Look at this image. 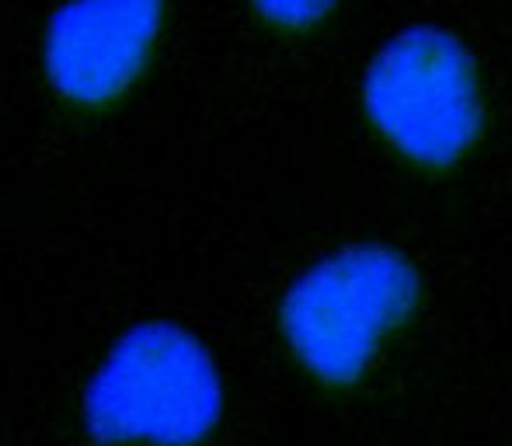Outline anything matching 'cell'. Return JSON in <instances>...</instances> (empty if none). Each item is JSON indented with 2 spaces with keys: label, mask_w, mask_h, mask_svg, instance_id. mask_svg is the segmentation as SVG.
<instances>
[{
  "label": "cell",
  "mask_w": 512,
  "mask_h": 446,
  "mask_svg": "<svg viewBox=\"0 0 512 446\" xmlns=\"http://www.w3.org/2000/svg\"><path fill=\"white\" fill-rule=\"evenodd\" d=\"M164 0H67L46 32L49 84L98 109L136 81L161 32Z\"/></svg>",
  "instance_id": "obj_4"
},
{
  "label": "cell",
  "mask_w": 512,
  "mask_h": 446,
  "mask_svg": "<svg viewBox=\"0 0 512 446\" xmlns=\"http://www.w3.org/2000/svg\"><path fill=\"white\" fill-rule=\"evenodd\" d=\"M366 115L411 164L446 171L485 133L474 56L439 28H411L391 39L366 70Z\"/></svg>",
  "instance_id": "obj_3"
},
{
  "label": "cell",
  "mask_w": 512,
  "mask_h": 446,
  "mask_svg": "<svg viewBox=\"0 0 512 446\" xmlns=\"http://www.w3.org/2000/svg\"><path fill=\"white\" fill-rule=\"evenodd\" d=\"M258 18L269 21L283 32H307L317 21H324L335 7V0H251Z\"/></svg>",
  "instance_id": "obj_5"
},
{
  "label": "cell",
  "mask_w": 512,
  "mask_h": 446,
  "mask_svg": "<svg viewBox=\"0 0 512 446\" xmlns=\"http://www.w3.org/2000/svg\"><path fill=\"white\" fill-rule=\"evenodd\" d=\"M418 300L422 279L401 251L356 244L317 262L286 290L279 325L293 356L321 384L352 387Z\"/></svg>",
  "instance_id": "obj_1"
},
{
  "label": "cell",
  "mask_w": 512,
  "mask_h": 446,
  "mask_svg": "<svg viewBox=\"0 0 512 446\" xmlns=\"http://www.w3.org/2000/svg\"><path fill=\"white\" fill-rule=\"evenodd\" d=\"M223 387L196 335L150 321L119 338L84 394L98 443L196 446L220 422Z\"/></svg>",
  "instance_id": "obj_2"
}]
</instances>
